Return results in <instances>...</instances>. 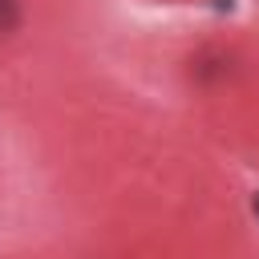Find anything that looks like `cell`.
Masks as SVG:
<instances>
[{
	"mask_svg": "<svg viewBox=\"0 0 259 259\" xmlns=\"http://www.w3.org/2000/svg\"><path fill=\"white\" fill-rule=\"evenodd\" d=\"M16 0H0V32H8L12 24H16Z\"/></svg>",
	"mask_w": 259,
	"mask_h": 259,
	"instance_id": "1",
	"label": "cell"
},
{
	"mask_svg": "<svg viewBox=\"0 0 259 259\" xmlns=\"http://www.w3.org/2000/svg\"><path fill=\"white\" fill-rule=\"evenodd\" d=\"M255 214H259V194H255Z\"/></svg>",
	"mask_w": 259,
	"mask_h": 259,
	"instance_id": "2",
	"label": "cell"
}]
</instances>
